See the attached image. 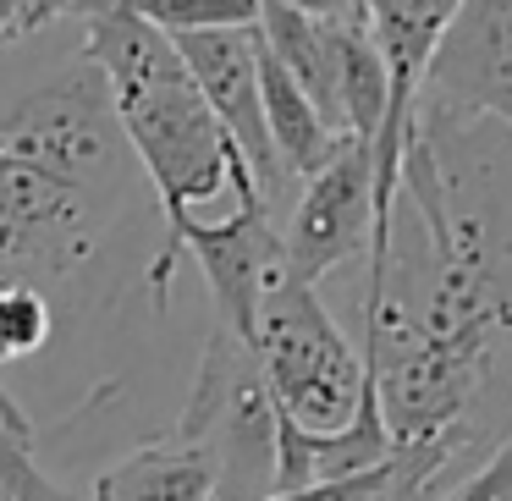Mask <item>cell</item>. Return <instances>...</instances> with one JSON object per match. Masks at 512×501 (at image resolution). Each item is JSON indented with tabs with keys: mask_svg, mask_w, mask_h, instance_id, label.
Here are the masks:
<instances>
[{
	"mask_svg": "<svg viewBox=\"0 0 512 501\" xmlns=\"http://www.w3.org/2000/svg\"><path fill=\"white\" fill-rule=\"evenodd\" d=\"M364 369L391 435L375 501H435L512 441V133L413 122Z\"/></svg>",
	"mask_w": 512,
	"mask_h": 501,
	"instance_id": "1",
	"label": "cell"
},
{
	"mask_svg": "<svg viewBox=\"0 0 512 501\" xmlns=\"http://www.w3.org/2000/svg\"><path fill=\"white\" fill-rule=\"evenodd\" d=\"M133 155L83 50L0 100V287L56 303L105 254L133 193Z\"/></svg>",
	"mask_w": 512,
	"mask_h": 501,
	"instance_id": "2",
	"label": "cell"
},
{
	"mask_svg": "<svg viewBox=\"0 0 512 501\" xmlns=\"http://www.w3.org/2000/svg\"><path fill=\"white\" fill-rule=\"evenodd\" d=\"M83 17V56L105 83L111 116L127 138V155L144 171L166 232L182 226L199 204L215 199H259L237 149L215 127L193 72L182 67L177 45L144 23L127 0H78Z\"/></svg>",
	"mask_w": 512,
	"mask_h": 501,
	"instance_id": "3",
	"label": "cell"
},
{
	"mask_svg": "<svg viewBox=\"0 0 512 501\" xmlns=\"http://www.w3.org/2000/svg\"><path fill=\"white\" fill-rule=\"evenodd\" d=\"M248 353L259 364L276 419L292 424V430L331 435L342 424H353V413L369 402L364 353L347 342L336 314L320 303V287L281 276L259 298Z\"/></svg>",
	"mask_w": 512,
	"mask_h": 501,
	"instance_id": "4",
	"label": "cell"
},
{
	"mask_svg": "<svg viewBox=\"0 0 512 501\" xmlns=\"http://www.w3.org/2000/svg\"><path fill=\"white\" fill-rule=\"evenodd\" d=\"M171 435L210 463V501H265L276 490V408H270V391L259 380L248 342H237L221 325L204 342L193 397Z\"/></svg>",
	"mask_w": 512,
	"mask_h": 501,
	"instance_id": "5",
	"label": "cell"
},
{
	"mask_svg": "<svg viewBox=\"0 0 512 501\" xmlns=\"http://www.w3.org/2000/svg\"><path fill=\"white\" fill-rule=\"evenodd\" d=\"M413 122H496L512 133V0H457L424 61Z\"/></svg>",
	"mask_w": 512,
	"mask_h": 501,
	"instance_id": "6",
	"label": "cell"
},
{
	"mask_svg": "<svg viewBox=\"0 0 512 501\" xmlns=\"http://www.w3.org/2000/svg\"><path fill=\"white\" fill-rule=\"evenodd\" d=\"M452 12L457 0H369L364 6L369 45H375L380 72H386V122H380L375 144H369V160H375V226H369V254H364L369 276L386 265L391 210H397V166L413 133V94H419L424 61H430Z\"/></svg>",
	"mask_w": 512,
	"mask_h": 501,
	"instance_id": "7",
	"label": "cell"
},
{
	"mask_svg": "<svg viewBox=\"0 0 512 501\" xmlns=\"http://www.w3.org/2000/svg\"><path fill=\"white\" fill-rule=\"evenodd\" d=\"M177 254H193L204 270V287L215 298V325L248 342L254 331L259 298L281 281V226L265 199H232V215L221 221H199L188 215L182 226L166 232V248L155 259V287H166Z\"/></svg>",
	"mask_w": 512,
	"mask_h": 501,
	"instance_id": "8",
	"label": "cell"
},
{
	"mask_svg": "<svg viewBox=\"0 0 512 501\" xmlns=\"http://www.w3.org/2000/svg\"><path fill=\"white\" fill-rule=\"evenodd\" d=\"M369 226H375V160L364 138H342L336 155L298 182L292 215L281 226V276L320 287L342 265L369 254Z\"/></svg>",
	"mask_w": 512,
	"mask_h": 501,
	"instance_id": "9",
	"label": "cell"
},
{
	"mask_svg": "<svg viewBox=\"0 0 512 501\" xmlns=\"http://www.w3.org/2000/svg\"><path fill=\"white\" fill-rule=\"evenodd\" d=\"M171 45H177L182 67H188L193 83H199L215 127H221L226 144L237 149L254 193L276 210V204L292 193V182L281 177V160H276L270 133H265V111H259V39H254V23L248 28H215V34H182V39H171Z\"/></svg>",
	"mask_w": 512,
	"mask_h": 501,
	"instance_id": "10",
	"label": "cell"
},
{
	"mask_svg": "<svg viewBox=\"0 0 512 501\" xmlns=\"http://www.w3.org/2000/svg\"><path fill=\"white\" fill-rule=\"evenodd\" d=\"M210 496H215L210 463L177 435L133 446L122 463H111L89 485V501H210Z\"/></svg>",
	"mask_w": 512,
	"mask_h": 501,
	"instance_id": "11",
	"label": "cell"
},
{
	"mask_svg": "<svg viewBox=\"0 0 512 501\" xmlns=\"http://www.w3.org/2000/svg\"><path fill=\"white\" fill-rule=\"evenodd\" d=\"M155 34H215V28H248L259 17V0H127Z\"/></svg>",
	"mask_w": 512,
	"mask_h": 501,
	"instance_id": "12",
	"label": "cell"
},
{
	"mask_svg": "<svg viewBox=\"0 0 512 501\" xmlns=\"http://www.w3.org/2000/svg\"><path fill=\"white\" fill-rule=\"evenodd\" d=\"M56 331V303L28 287H0V369L34 358Z\"/></svg>",
	"mask_w": 512,
	"mask_h": 501,
	"instance_id": "13",
	"label": "cell"
},
{
	"mask_svg": "<svg viewBox=\"0 0 512 501\" xmlns=\"http://www.w3.org/2000/svg\"><path fill=\"white\" fill-rule=\"evenodd\" d=\"M435 501H512V441H501L474 474L457 479V485Z\"/></svg>",
	"mask_w": 512,
	"mask_h": 501,
	"instance_id": "14",
	"label": "cell"
},
{
	"mask_svg": "<svg viewBox=\"0 0 512 501\" xmlns=\"http://www.w3.org/2000/svg\"><path fill=\"white\" fill-rule=\"evenodd\" d=\"M386 485V468L364 479H342V485H303V490H270L265 501H369L375 490Z\"/></svg>",
	"mask_w": 512,
	"mask_h": 501,
	"instance_id": "15",
	"label": "cell"
},
{
	"mask_svg": "<svg viewBox=\"0 0 512 501\" xmlns=\"http://www.w3.org/2000/svg\"><path fill=\"white\" fill-rule=\"evenodd\" d=\"M259 6H287V12H303V17H325V23L364 28V0H259Z\"/></svg>",
	"mask_w": 512,
	"mask_h": 501,
	"instance_id": "16",
	"label": "cell"
},
{
	"mask_svg": "<svg viewBox=\"0 0 512 501\" xmlns=\"http://www.w3.org/2000/svg\"><path fill=\"white\" fill-rule=\"evenodd\" d=\"M72 6H78V0H23V34L34 39V34H45V28L67 23Z\"/></svg>",
	"mask_w": 512,
	"mask_h": 501,
	"instance_id": "17",
	"label": "cell"
},
{
	"mask_svg": "<svg viewBox=\"0 0 512 501\" xmlns=\"http://www.w3.org/2000/svg\"><path fill=\"white\" fill-rule=\"evenodd\" d=\"M23 0H0V50L6 45H23Z\"/></svg>",
	"mask_w": 512,
	"mask_h": 501,
	"instance_id": "18",
	"label": "cell"
},
{
	"mask_svg": "<svg viewBox=\"0 0 512 501\" xmlns=\"http://www.w3.org/2000/svg\"><path fill=\"white\" fill-rule=\"evenodd\" d=\"M0 501H12V496H6V490H0Z\"/></svg>",
	"mask_w": 512,
	"mask_h": 501,
	"instance_id": "19",
	"label": "cell"
},
{
	"mask_svg": "<svg viewBox=\"0 0 512 501\" xmlns=\"http://www.w3.org/2000/svg\"><path fill=\"white\" fill-rule=\"evenodd\" d=\"M364 6H369V0H364Z\"/></svg>",
	"mask_w": 512,
	"mask_h": 501,
	"instance_id": "20",
	"label": "cell"
},
{
	"mask_svg": "<svg viewBox=\"0 0 512 501\" xmlns=\"http://www.w3.org/2000/svg\"><path fill=\"white\" fill-rule=\"evenodd\" d=\"M369 501H375V496H369Z\"/></svg>",
	"mask_w": 512,
	"mask_h": 501,
	"instance_id": "21",
	"label": "cell"
}]
</instances>
